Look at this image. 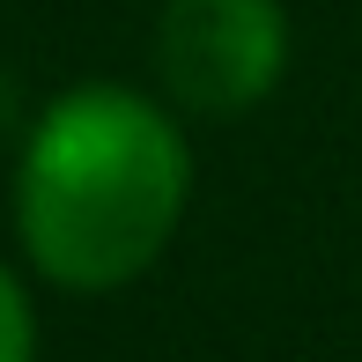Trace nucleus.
Masks as SVG:
<instances>
[{
    "label": "nucleus",
    "instance_id": "7ed1b4c3",
    "mask_svg": "<svg viewBox=\"0 0 362 362\" xmlns=\"http://www.w3.org/2000/svg\"><path fill=\"white\" fill-rule=\"evenodd\" d=\"M0 362H37V318L8 267H0Z\"/></svg>",
    "mask_w": 362,
    "mask_h": 362
},
{
    "label": "nucleus",
    "instance_id": "f03ea898",
    "mask_svg": "<svg viewBox=\"0 0 362 362\" xmlns=\"http://www.w3.org/2000/svg\"><path fill=\"white\" fill-rule=\"evenodd\" d=\"M281 0H170L156 23V67L192 111H244L281 81Z\"/></svg>",
    "mask_w": 362,
    "mask_h": 362
},
{
    "label": "nucleus",
    "instance_id": "f257e3e1",
    "mask_svg": "<svg viewBox=\"0 0 362 362\" xmlns=\"http://www.w3.org/2000/svg\"><path fill=\"white\" fill-rule=\"evenodd\" d=\"M192 163L148 96L89 81L37 119L15 177L23 244L67 288H119L177 237Z\"/></svg>",
    "mask_w": 362,
    "mask_h": 362
}]
</instances>
